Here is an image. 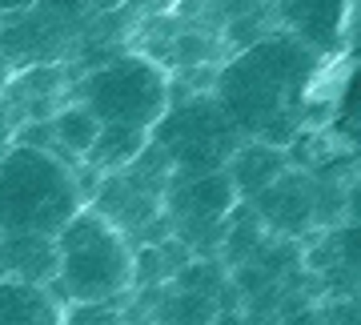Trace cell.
Wrapping results in <instances>:
<instances>
[{
    "label": "cell",
    "mask_w": 361,
    "mask_h": 325,
    "mask_svg": "<svg viewBox=\"0 0 361 325\" xmlns=\"http://www.w3.org/2000/svg\"><path fill=\"white\" fill-rule=\"evenodd\" d=\"M89 205L85 165L32 145H8L0 153V233L56 237L73 213Z\"/></svg>",
    "instance_id": "obj_1"
},
{
    "label": "cell",
    "mask_w": 361,
    "mask_h": 325,
    "mask_svg": "<svg viewBox=\"0 0 361 325\" xmlns=\"http://www.w3.org/2000/svg\"><path fill=\"white\" fill-rule=\"evenodd\" d=\"M56 301H121L133 293V241L92 205L73 213L56 233V277L49 281Z\"/></svg>",
    "instance_id": "obj_2"
},
{
    "label": "cell",
    "mask_w": 361,
    "mask_h": 325,
    "mask_svg": "<svg viewBox=\"0 0 361 325\" xmlns=\"http://www.w3.org/2000/svg\"><path fill=\"white\" fill-rule=\"evenodd\" d=\"M73 101H80L101 125L149 129L173 104V77L149 52H116L104 65H92L73 85Z\"/></svg>",
    "instance_id": "obj_3"
},
{
    "label": "cell",
    "mask_w": 361,
    "mask_h": 325,
    "mask_svg": "<svg viewBox=\"0 0 361 325\" xmlns=\"http://www.w3.org/2000/svg\"><path fill=\"white\" fill-rule=\"evenodd\" d=\"M277 28L305 44L313 56H337L349 44L353 28V0H273Z\"/></svg>",
    "instance_id": "obj_4"
},
{
    "label": "cell",
    "mask_w": 361,
    "mask_h": 325,
    "mask_svg": "<svg viewBox=\"0 0 361 325\" xmlns=\"http://www.w3.org/2000/svg\"><path fill=\"white\" fill-rule=\"evenodd\" d=\"M253 213L261 217V225L277 237H297L305 225H313V181L293 177L285 169L269 189H261L253 201Z\"/></svg>",
    "instance_id": "obj_5"
},
{
    "label": "cell",
    "mask_w": 361,
    "mask_h": 325,
    "mask_svg": "<svg viewBox=\"0 0 361 325\" xmlns=\"http://www.w3.org/2000/svg\"><path fill=\"white\" fill-rule=\"evenodd\" d=\"M285 169H289V153L281 145H265V141H241L225 161V173H229L233 189H237V201H253Z\"/></svg>",
    "instance_id": "obj_6"
},
{
    "label": "cell",
    "mask_w": 361,
    "mask_h": 325,
    "mask_svg": "<svg viewBox=\"0 0 361 325\" xmlns=\"http://www.w3.org/2000/svg\"><path fill=\"white\" fill-rule=\"evenodd\" d=\"M65 301H56L49 286L0 277V325H61Z\"/></svg>",
    "instance_id": "obj_7"
},
{
    "label": "cell",
    "mask_w": 361,
    "mask_h": 325,
    "mask_svg": "<svg viewBox=\"0 0 361 325\" xmlns=\"http://www.w3.org/2000/svg\"><path fill=\"white\" fill-rule=\"evenodd\" d=\"M4 249V277L49 286L56 277V237L49 233H0Z\"/></svg>",
    "instance_id": "obj_8"
},
{
    "label": "cell",
    "mask_w": 361,
    "mask_h": 325,
    "mask_svg": "<svg viewBox=\"0 0 361 325\" xmlns=\"http://www.w3.org/2000/svg\"><path fill=\"white\" fill-rule=\"evenodd\" d=\"M145 145H149V129L101 125V129H97V141H92V149L85 153L80 165H89L97 177H104V173H121L145 153Z\"/></svg>",
    "instance_id": "obj_9"
},
{
    "label": "cell",
    "mask_w": 361,
    "mask_h": 325,
    "mask_svg": "<svg viewBox=\"0 0 361 325\" xmlns=\"http://www.w3.org/2000/svg\"><path fill=\"white\" fill-rule=\"evenodd\" d=\"M97 129H101V121L92 117L89 109L80 101H65L52 109L49 117V133H52V145H56V153L65 157V161H85V153L92 149L97 141Z\"/></svg>",
    "instance_id": "obj_10"
},
{
    "label": "cell",
    "mask_w": 361,
    "mask_h": 325,
    "mask_svg": "<svg viewBox=\"0 0 361 325\" xmlns=\"http://www.w3.org/2000/svg\"><path fill=\"white\" fill-rule=\"evenodd\" d=\"M281 325H325V317L317 309H310V305H305V309H297V313H289V317H285Z\"/></svg>",
    "instance_id": "obj_11"
},
{
    "label": "cell",
    "mask_w": 361,
    "mask_h": 325,
    "mask_svg": "<svg viewBox=\"0 0 361 325\" xmlns=\"http://www.w3.org/2000/svg\"><path fill=\"white\" fill-rule=\"evenodd\" d=\"M125 4L137 13V8H157V4H165V0H125Z\"/></svg>",
    "instance_id": "obj_12"
},
{
    "label": "cell",
    "mask_w": 361,
    "mask_h": 325,
    "mask_svg": "<svg viewBox=\"0 0 361 325\" xmlns=\"http://www.w3.org/2000/svg\"><path fill=\"white\" fill-rule=\"evenodd\" d=\"M0 277H4V249H0Z\"/></svg>",
    "instance_id": "obj_13"
}]
</instances>
